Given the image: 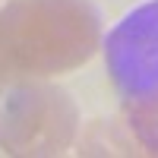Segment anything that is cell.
Returning <instances> with one entry per match:
<instances>
[{
  "mask_svg": "<svg viewBox=\"0 0 158 158\" xmlns=\"http://www.w3.org/2000/svg\"><path fill=\"white\" fill-rule=\"evenodd\" d=\"M101 41L89 0H10L0 6V54L13 73L44 79L85 63Z\"/></svg>",
  "mask_w": 158,
  "mask_h": 158,
  "instance_id": "6da1fadb",
  "label": "cell"
},
{
  "mask_svg": "<svg viewBox=\"0 0 158 158\" xmlns=\"http://www.w3.org/2000/svg\"><path fill=\"white\" fill-rule=\"evenodd\" d=\"M111 85L142 149L158 155V0L136 6L104 41Z\"/></svg>",
  "mask_w": 158,
  "mask_h": 158,
  "instance_id": "7a4b0ae2",
  "label": "cell"
},
{
  "mask_svg": "<svg viewBox=\"0 0 158 158\" xmlns=\"http://www.w3.org/2000/svg\"><path fill=\"white\" fill-rule=\"evenodd\" d=\"M41 79H29L10 70V63L0 54V146L6 149V142L16 133V123L22 120V114L44 95Z\"/></svg>",
  "mask_w": 158,
  "mask_h": 158,
  "instance_id": "3957f363",
  "label": "cell"
}]
</instances>
